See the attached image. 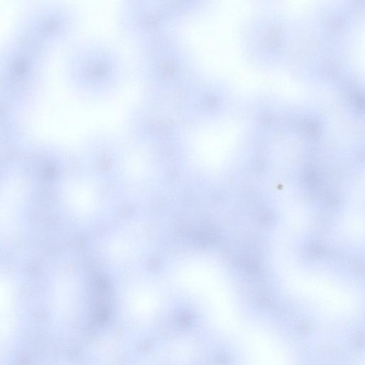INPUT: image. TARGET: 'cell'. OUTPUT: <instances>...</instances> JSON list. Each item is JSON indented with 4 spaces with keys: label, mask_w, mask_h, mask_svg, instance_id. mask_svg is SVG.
I'll use <instances>...</instances> for the list:
<instances>
[{
    "label": "cell",
    "mask_w": 365,
    "mask_h": 365,
    "mask_svg": "<svg viewBox=\"0 0 365 365\" xmlns=\"http://www.w3.org/2000/svg\"><path fill=\"white\" fill-rule=\"evenodd\" d=\"M137 74L145 97L172 103L197 77L190 50L178 34L140 48Z\"/></svg>",
    "instance_id": "cell-1"
},
{
    "label": "cell",
    "mask_w": 365,
    "mask_h": 365,
    "mask_svg": "<svg viewBox=\"0 0 365 365\" xmlns=\"http://www.w3.org/2000/svg\"><path fill=\"white\" fill-rule=\"evenodd\" d=\"M127 74L121 52L106 40H84L76 45L68 56L67 76L71 87L91 101L113 96L124 85Z\"/></svg>",
    "instance_id": "cell-2"
},
{
    "label": "cell",
    "mask_w": 365,
    "mask_h": 365,
    "mask_svg": "<svg viewBox=\"0 0 365 365\" xmlns=\"http://www.w3.org/2000/svg\"><path fill=\"white\" fill-rule=\"evenodd\" d=\"M187 129L173 103L148 97L129 109L125 123L132 140L158 147L183 141Z\"/></svg>",
    "instance_id": "cell-3"
},
{
    "label": "cell",
    "mask_w": 365,
    "mask_h": 365,
    "mask_svg": "<svg viewBox=\"0 0 365 365\" xmlns=\"http://www.w3.org/2000/svg\"><path fill=\"white\" fill-rule=\"evenodd\" d=\"M117 28L139 48L178 34L176 24L160 0H130L119 8Z\"/></svg>",
    "instance_id": "cell-4"
},
{
    "label": "cell",
    "mask_w": 365,
    "mask_h": 365,
    "mask_svg": "<svg viewBox=\"0 0 365 365\" xmlns=\"http://www.w3.org/2000/svg\"><path fill=\"white\" fill-rule=\"evenodd\" d=\"M173 21L178 25L191 16L199 8L197 0H160Z\"/></svg>",
    "instance_id": "cell-5"
},
{
    "label": "cell",
    "mask_w": 365,
    "mask_h": 365,
    "mask_svg": "<svg viewBox=\"0 0 365 365\" xmlns=\"http://www.w3.org/2000/svg\"><path fill=\"white\" fill-rule=\"evenodd\" d=\"M322 252V248L319 245H313L309 250V255L312 257H317Z\"/></svg>",
    "instance_id": "cell-6"
}]
</instances>
